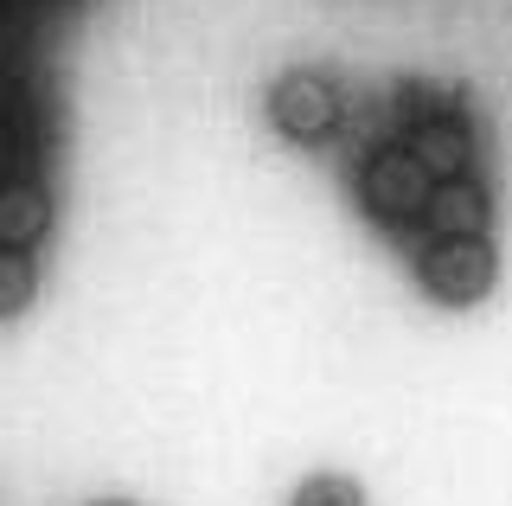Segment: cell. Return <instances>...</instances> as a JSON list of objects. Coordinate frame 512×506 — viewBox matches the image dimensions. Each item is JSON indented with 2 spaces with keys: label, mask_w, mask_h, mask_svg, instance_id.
<instances>
[{
  "label": "cell",
  "mask_w": 512,
  "mask_h": 506,
  "mask_svg": "<svg viewBox=\"0 0 512 506\" xmlns=\"http://www.w3.org/2000/svg\"><path fill=\"white\" fill-rule=\"evenodd\" d=\"M269 122L288 135V141H301V148H314V141H333L340 135V122H346V97H340V84H333L327 71H282L276 84H269Z\"/></svg>",
  "instance_id": "cell-1"
},
{
  "label": "cell",
  "mask_w": 512,
  "mask_h": 506,
  "mask_svg": "<svg viewBox=\"0 0 512 506\" xmlns=\"http://www.w3.org/2000/svg\"><path fill=\"white\" fill-rule=\"evenodd\" d=\"M493 276H500V257H493L487 237H429L423 257H416V282L442 308H474L493 289Z\"/></svg>",
  "instance_id": "cell-2"
},
{
  "label": "cell",
  "mask_w": 512,
  "mask_h": 506,
  "mask_svg": "<svg viewBox=\"0 0 512 506\" xmlns=\"http://www.w3.org/2000/svg\"><path fill=\"white\" fill-rule=\"evenodd\" d=\"M429 173L423 161L404 148V141H391V148H372V161L359 167V199H365V212L378 218V225H416L423 218V205H429Z\"/></svg>",
  "instance_id": "cell-3"
},
{
  "label": "cell",
  "mask_w": 512,
  "mask_h": 506,
  "mask_svg": "<svg viewBox=\"0 0 512 506\" xmlns=\"http://www.w3.org/2000/svg\"><path fill=\"white\" fill-rule=\"evenodd\" d=\"M487 218H493V199L474 173L461 180H436L429 186V205H423V237H487Z\"/></svg>",
  "instance_id": "cell-4"
},
{
  "label": "cell",
  "mask_w": 512,
  "mask_h": 506,
  "mask_svg": "<svg viewBox=\"0 0 512 506\" xmlns=\"http://www.w3.org/2000/svg\"><path fill=\"white\" fill-rule=\"evenodd\" d=\"M404 148L423 161L429 180H461V173H474V129L461 116H423Z\"/></svg>",
  "instance_id": "cell-5"
},
{
  "label": "cell",
  "mask_w": 512,
  "mask_h": 506,
  "mask_svg": "<svg viewBox=\"0 0 512 506\" xmlns=\"http://www.w3.org/2000/svg\"><path fill=\"white\" fill-rule=\"evenodd\" d=\"M45 231H52V193L32 180L0 186V250H32Z\"/></svg>",
  "instance_id": "cell-6"
},
{
  "label": "cell",
  "mask_w": 512,
  "mask_h": 506,
  "mask_svg": "<svg viewBox=\"0 0 512 506\" xmlns=\"http://www.w3.org/2000/svg\"><path fill=\"white\" fill-rule=\"evenodd\" d=\"M32 289H39V270L26 263V250H0V321L20 314L32 302Z\"/></svg>",
  "instance_id": "cell-7"
},
{
  "label": "cell",
  "mask_w": 512,
  "mask_h": 506,
  "mask_svg": "<svg viewBox=\"0 0 512 506\" xmlns=\"http://www.w3.org/2000/svg\"><path fill=\"white\" fill-rule=\"evenodd\" d=\"M288 506H365V494H359V481H346V474H314V481L295 487Z\"/></svg>",
  "instance_id": "cell-8"
},
{
  "label": "cell",
  "mask_w": 512,
  "mask_h": 506,
  "mask_svg": "<svg viewBox=\"0 0 512 506\" xmlns=\"http://www.w3.org/2000/svg\"><path fill=\"white\" fill-rule=\"evenodd\" d=\"M96 506H128V500H96Z\"/></svg>",
  "instance_id": "cell-9"
}]
</instances>
